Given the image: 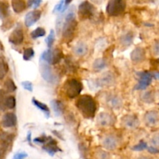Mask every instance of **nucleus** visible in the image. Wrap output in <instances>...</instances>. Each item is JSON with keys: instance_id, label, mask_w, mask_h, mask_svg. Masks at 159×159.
Segmentation results:
<instances>
[{"instance_id": "1", "label": "nucleus", "mask_w": 159, "mask_h": 159, "mask_svg": "<svg viewBox=\"0 0 159 159\" xmlns=\"http://www.w3.org/2000/svg\"><path fill=\"white\" fill-rule=\"evenodd\" d=\"M75 105L85 118H93L95 116L97 106L95 99L89 95H83L78 98Z\"/></svg>"}, {"instance_id": "2", "label": "nucleus", "mask_w": 159, "mask_h": 159, "mask_svg": "<svg viewBox=\"0 0 159 159\" xmlns=\"http://www.w3.org/2000/svg\"><path fill=\"white\" fill-rule=\"evenodd\" d=\"M77 21L75 19V14L71 9H70L68 13L65 15L62 26V37L67 43H69L74 37L75 31L77 27Z\"/></svg>"}, {"instance_id": "3", "label": "nucleus", "mask_w": 159, "mask_h": 159, "mask_svg": "<svg viewBox=\"0 0 159 159\" xmlns=\"http://www.w3.org/2000/svg\"><path fill=\"white\" fill-rule=\"evenodd\" d=\"M82 90V84L77 79H69L64 84V91L69 99H74L79 96Z\"/></svg>"}, {"instance_id": "4", "label": "nucleus", "mask_w": 159, "mask_h": 159, "mask_svg": "<svg viewBox=\"0 0 159 159\" xmlns=\"http://www.w3.org/2000/svg\"><path fill=\"white\" fill-rule=\"evenodd\" d=\"M126 6V0H110L107 6V12L110 16H118L124 13Z\"/></svg>"}, {"instance_id": "5", "label": "nucleus", "mask_w": 159, "mask_h": 159, "mask_svg": "<svg viewBox=\"0 0 159 159\" xmlns=\"http://www.w3.org/2000/svg\"><path fill=\"white\" fill-rule=\"evenodd\" d=\"M40 74H41L42 78L44 79L46 82L49 83H54L57 80V76L55 73L53 71V69L51 68V65L46 62L45 61L40 60Z\"/></svg>"}, {"instance_id": "6", "label": "nucleus", "mask_w": 159, "mask_h": 159, "mask_svg": "<svg viewBox=\"0 0 159 159\" xmlns=\"http://www.w3.org/2000/svg\"><path fill=\"white\" fill-rule=\"evenodd\" d=\"M95 7L88 1H84L79 6V16L82 20H88L93 17L95 12Z\"/></svg>"}, {"instance_id": "7", "label": "nucleus", "mask_w": 159, "mask_h": 159, "mask_svg": "<svg viewBox=\"0 0 159 159\" xmlns=\"http://www.w3.org/2000/svg\"><path fill=\"white\" fill-rule=\"evenodd\" d=\"M138 75L139 76V82H138V85L135 86V89H146L152 82L153 76H152V72L150 73L148 71H142V72H139Z\"/></svg>"}, {"instance_id": "8", "label": "nucleus", "mask_w": 159, "mask_h": 159, "mask_svg": "<svg viewBox=\"0 0 159 159\" xmlns=\"http://www.w3.org/2000/svg\"><path fill=\"white\" fill-rule=\"evenodd\" d=\"M41 11L40 10H34L29 12L25 16V25L27 27H30L33 25L35 24L41 16Z\"/></svg>"}, {"instance_id": "9", "label": "nucleus", "mask_w": 159, "mask_h": 159, "mask_svg": "<svg viewBox=\"0 0 159 159\" xmlns=\"http://www.w3.org/2000/svg\"><path fill=\"white\" fill-rule=\"evenodd\" d=\"M24 40V34L21 28H16L9 37V41L14 45H20Z\"/></svg>"}, {"instance_id": "10", "label": "nucleus", "mask_w": 159, "mask_h": 159, "mask_svg": "<svg viewBox=\"0 0 159 159\" xmlns=\"http://www.w3.org/2000/svg\"><path fill=\"white\" fill-rule=\"evenodd\" d=\"M115 82V78L113 74L110 72L104 73L99 79L97 80L98 86L105 87L112 86Z\"/></svg>"}, {"instance_id": "11", "label": "nucleus", "mask_w": 159, "mask_h": 159, "mask_svg": "<svg viewBox=\"0 0 159 159\" xmlns=\"http://www.w3.org/2000/svg\"><path fill=\"white\" fill-rule=\"evenodd\" d=\"M130 59L135 64L141 63L145 59V51L141 48H135L130 54Z\"/></svg>"}, {"instance_id": "12", "label": "nucleus", "mask_w": 159, "mask_h": 159, "mask_svg": "<svg viewBox=\"0 0 159 159\" xmlns=\"http://www.w3.org/2000/svg\"><path fill=\"white\" fill-rule=\"evenodd\" d=\"M16 116L13 113H7L3 116L2 124L4 127H12L16 125Z\"/></svg>"}, {"instance_id": "13", "label": "nucleus", "mask_w": 159, "mask_h": 159, "mask_svg": "<svg viewBox=\"0 0 159 159\" xmlns=\"http://www.w3.org/2000/svg\"><path fill=\"white\" fill-rule=\"evenodd\" d=\"M42 148L44 151H46L49 155H51V156L54 155L57 152H61V149L57 147V142L56 141H54V139H52L51 138H50V139L47 141L44 144V145L43 146Z\"/></svg>"}, {"instance_id": "14", "label": "nucleus", "mask_w": 159, "mask_h": 159, "mask_svg": "<svg viewBox=\"0 0 159 159\" xmlns=\"http://www.w3.org/2000/svg\"><path fill=\"white\" fill-rule=\"evenodd\" d=\"M97 122L100 126H103V127H107V126H110L114 123V120H113V116L108 113H100L98 115L97 117Z\"/></svg>"}, {"instance_id": "15", "label": "nucleus", "mask_w": 159, "mask_h": 159, "mask_svg": "<svg viewBox=\"0 0 159 159\" xmlns=\"http://www.w3.org/2000/svg\"><path fill=\"white\" fill-rule=\"evenodd\" d=\"M102 145L107 150H114L118 145V140L113 135H108L102 141Z\"/></svg>"}, {"instance_id": "16", "label": "nucleus", "mask_w": 159, "mask_h": 159, "mask_svg": "<svg viewBox=\"0 0 159 159\" xmlns=\"http://www.w3.org/2000/svg\"><path fill=\"white\" fill-rule=\"evenodd\" d=\"M159 115L156 111H148L144 115V122L148 126H155L158 124Z\"/></svg>"}, {"instance_id": "17", "label": "nucleus", "mask_w": 159, "mask_h": 159, "mask_svg": "<svg viewBox=\"0 0 159 159\" xmlns=\"http://www.w3.org/2000/svg\"><path fill=\"white\" fill-rule=\"evenodd\" d=\"M106 101L107 105L113 109H119L122 106V99L116 95H109Z\"/></svg>"}, {"instance_id": "18", "label": "nucleus", "mask_w": 159, "mask_h": 159, "mask_svg": "<svg viewBox=\"0 0 159 159\" xmlns=\"http://www.w3.org/2000/svg\"><path fill=\"white\" fill-rule=\"evenodd\" d=\"M123 124L127 128L134 129L139 126V120L135 116H126L123 118Z\"/></svg>"}, {"instance_id": "19", "label": "nucleus", "mask_w": 159, "mask_h": 159, "mask_svg": "<svg viewBox=\"0 0 159 159\" xmlns=\"http://www.w3.org/2000/svg\"><path fill=\"white\" fill-rule=\"evenodd\" d=\"M13 138V134L7 133V132H3L0 134V139H1L2 143V148L4 149V151L7 150L9 146L12 144Z\"/></svg>"}, {"instance_id": "20", "label": "nucleus", "mask_w": 159, "mask_h": 159, "mask_svg": "<svg viewBox=\"0 0 159 159\" xmlns=\"http://www.w3.org/2000/svg\"><path fill=\"white\" fill-rule=\"evenodd\" d=\"M73 51L75 55L79 56V57H82L86 54L87 51H88V47L84 42H79L74 47Z\"/></svg>"}, {"instance_id": "21", "label": "nucleus", "mask_w": 159, "mask_h": 159, "mask_svg": "<svg viewBox=\"0 0 159 159\" xmlns=\"http://www.w3.org/2000/svg\"><path fill=\"white\" fill-rule=\"evenodd\" d=\"M134 35L133 32L129 31V32H127L124 35L121 36L120 41V43L123 46L127 48V47L130 46L132 44L134 41Z\"/></svg>"}, {"instance_id": "22", "label": "nucleus", "mask_w": 159, "mask_h": 159, "mask_svg": "<svg viewBox=\"0 0 159 159\" xmlns=\"http://www.w3.org/2000/svg\"><path fill=\"white\" fill-rule=\"evenodd\" d=\"M51 107H52L53 110L54 112V114L56 115L57 116H61V115L63 113V110H64V107L63 104L61 101L57 100V99H54L51 102Z\"/></svg>"}, {"instance_id": "23", "label": "nucleus", "mask_w": 159, "mask_h": 159, "mask_svg": "<svg viewBox=\"0 0 159 159\" xmlns=\"http://www.w3.org/2000/svg\"><path fill=\"white\" fill-rule=\"evenodd\" d=\"M26 2L24 0H12V7L14 12L20 13L26 9Z\"/></svg>"}, {"instance_id": "24", "label": "nucleus", "mask_w": 159, "mask_h": 159, "mask_svg": "<svg viewBox=\"0 0 159 159\" xmlns=\"http://www.w3.org/2000/svg\"><path fill=\"white\" fill-rule=\"evenodd\" d=\"M32 102L36 107H37L38 109H40L42 112L44 113V114L46 115V117L48 118L50 116V110L49 108L48 107V106L46 105L45 103H43V102H40V101L37 100L35 99H32Z\"/></svg>"}, {"instance_id": "25", "label": "nucleus", "mask_w": 159, "mask_h": 159, "mask_svg": "<svg viewBox=\"0 0 159 159\" xmlns=\"http://www.w3.org/2000/svg\"><path fill=\"white\" fill-rule=\"evenodd\" d=\"M9 70V66L2 56L0 55V79H2L6 76Z\"/></svg>"}, {"instance_id": "26", "label": "nucleus", "mask_w": 159, "mask_h": 159, "mask_svg": "<svg viewBox=\"0 0 159 159\" xmlns=\"http://www.w3.org/2000/svg\"><path fill=\"white\" fill-rule=\"evenodd\" d=\"M107 67V61L104 58H98L93 62V68L96 71H99L104 69Z\"/></svg>"}, {"instance_id": "27", "label": "nucleus", "mask_w": 159, "mask_h": 159, "mask_svg": "<svg viewBox=\"0 0 159 159\" xmlns=\"http://www.w3.org/2000/svg\"><path fill=\"white\" fill-rule=\"evenodd\" d=\"M9 16V6L6 2L0 1V19H5Z\"/></svg>"}, {"instance_id": "28", "label": "nucleus", "mask_w": 159, "mask_h": 159, "mask_svg": "<svg viewBox=\"0 0 159 159\" xmlns=\"http://www.w3.org/2000/svg\"><path fill=\"white\" fill-rule=\"evenodd\" d=\"M63 57V52L58 48H56L53 51V62L52 65H56L61 61Z\"/></svg>"}, {"instance_id": "29", "label": "nucleus", "mask_w": 159, "mask_h": 159, "mask_svg": "<svg viewBox=\"0 0 159 159\" xmlns=\"http://www.w3.org/2000/svg\"><path fill=\"white\" fill-rule=\"evenodd\" d=\"M45 34H46V31H45V30L43 29V28L37 27V29H35L34 31H32L30 35L32 38L37 39L39 38V37H43V36H45Z\"/></svg>"}, {"instance_id": "30", "label": "nucleus", "mask_w": 159, "mask_h": 159, "mask_svg": "<svg viewBox=\"0 0 159 159\" xmlns=\"http://www.w3.org/2000/svg\"><path fill=\"white\" fill-rule=\"evenodd\" d=\"M4 85L6 91L9 92V93H12V92L16 91V84L14 83V82L11 79H8L5 82Z\"/></svg>"}, {"instance_id": "31", "label": "nucleus", "mask_w": 159, "mask_h": 159, "mask_svg": "<svg viewBox=\"0 0 159 159\" xmlns=\"http://www.w3.org/2000/svg\"><path fill=\"white\" fill-rule=\"evenodd\" d=\"M34 56V51L33 48H29L24 50L23 54V57L25 61H29Z\"/></svg>"}, {"instance_id": "32", "label": "nucleus", "mask_w": 159, "mask_h": 159, "mask_svg": "<svg viewBox=\"0 0 159 159\" xmlns=\"http://www.w3.org/2000/svg\"><path fill=\"white\" fill-rule=\"evenodd\" d=\"M54 40H55V33H54V31L53 30H51L48 37L46 38V43L48 48H51V47H52L53 43L54 42Z\"/></svg>"}, {"instance_id": "33", "label": "nucleus", "mask_w": 159, "mask_h": 159, "mask_svg": "<svg viewBox=\"0 0 159 159\" xmlns=\"http://www.w3.org/2000/svg\"><path fill=\"white\" fill-rule=\"evenodd\" d=\"M6 92L0 89V111H3V110H5V109L6 108Z\"/></svg>"}, {"instance_id": "34", "label": "nucleus", "mask_w": 159, "mask_h": 159, "mask_svg": "<svg viewBox=\"0 0 159 159\" xmlns=\"http://www.w3.org/2000/svg\"><path fill=\"white\" fill-rule=\"evenodd\" d=\"M141 99H143V101L147 103H152V102H154V96L153 93L152 92H146L144 94L142 95V98Z\"/></svg>"}, {"instance_id": "35", "label": "nucleus", "mask_w": 159, "mask_h": 159, "mask_svg": "<svg viewBox=\"0 0 159 159\" xmlns=\"http://www.w3.org/2000/svg\"><path fill=\"white\" fill-rule=\"evenodd\" d=\"M6 108L13 109L16 107V99L14 96H8L6 99Z\"/></svg>"}, {"instance_id": "36", "label": "nucleus", "mask_w": 159, "mask_h": 159, "mask_svg": "<svg viewBox=\"0 0 159 159\" xmlns=\"http://www.w3.org/2000/svg\"><path fill=\"white\" fill-rule=\"evenodd\" d=\"M96 157L97 159H110L108 152L102 150H98L96 153Z\"/></svg>"}, {"instance_id": "37", "label": "nucleus", "mask_w": 159, "mask_h": 159, "mask_svg": "<svg viewBox=\"0 0 159 159\" xmlns=\"http://www.w3.org/2000/svg\"><path fill=\"white\" fill-rule=\"evenodd\" d=\"M148 148V144L147 143H145L144 141H141L138 144L134 146L132 148L134 151H137V152H141V151H144L145 149Z\"/></svg>"}, {"instance_id": "38", "label": "nucleus", "mask_w": 159, "mask_h": 159, "mask_svg": "<svg viewBox=\"0 0 159 159\" xmlns=\"http://www.w3.org/2000/svg\"><path fill=\"white\" fill-rule=\"evenodd\" d=\"M42 0H28L27 6L29 8H33V9H37L41 4Z\"/></svg>"}, {"instance_id": "39", "label": "nucleus", "mask_w": 159, "mask_h": 159, "mask_svg": "<svg viewBox=\"0 0 159 159\" xmlns=\"http://www.w3.org/2000/svg\"><path fill=\"white\" fill-rule=\"evenodd\" d=\"M51 137H46V136H41V137H39V138H35L34 140V143H38V144H45L48 140L50 139Z\"/></svg>"}, {"instance_id": "40", "label": "nucleus", "mask_w": 159, "mask_h": 159, "mask_svg": "<svg viewBox=\"0 0 159 159\" xmlns=\"http://www.w3.org/2000/svg\"><path fill=\"white\" fill-rule=\"evenodd\" d=\"M22 85H23V89L29 92H33L34 88H33L32 82H29V81H25V82H22Z\"/></svg>"}, {"instance_id": "41", "label": "nucleus", "mask_w": 159, "mask_h": 159, "mask_svg": "<svg viewBox=\"0 0 159 159\" xmlns=\"http://www.w3.org/2000/svg\"><path fill=\"white\" fill-rule=\"evenodd\" d=\"M151 143L154 147H159V134H155V136H153L151 140Z\"/></svg>"}, {"instance_id": "42", "label": "nucleus", "mask_w": 159, "mask_h": 159, "mask_svg": "<svg viewBox=\"0 0 159 159\" xmlns=\"http://www.w3.org/2000/svg\"><path fill=\"white\" fill-rule=\"evenodd\" d=\"M27 156L28 155L26 152H19V153H16L14 155L12 159H25Z\"/></svg>"}, {"instance_id": "43", "label": "nucleus", "mask_w": 159, "mask_h": 159, "mask_svg": "<svg viewBox=\"0 0 159 159\" xmlns=\"http://www.w3.org/2000/svg\"><path fill=\"white\" fill-rule=\"evenodd\" d=\"M153 53L155 55L159 56V40L155 42L153 46Z\"/></svg>"}, {"instance_id": "44", "label": "nucleus", "mask_w": 159, "mask_h": 159, "mask_svg": "<svg viewBox=\"0 0 159 159\" xmlns=\"http://www.w3.org/2000/svg\"><path fill=\"white\" fill-rule=\"evenodd\" d=\"M148 150L151 154H158L159 153V150L156 147L154 146H151V147H148Z\"/></svg>"}, {"instance_id": "45", "label": "nucleus", "mask_w": 159, "mask_h": 159, "mask_svg": "<svg viewBox=\"0 0 159 159\" xmlns=\"http://www.w3.org/2000/svg\"><path fill=\"white\" fill-rule=\"evenodd\" d=\"M152 75L153 78H155L157 80H159V71H153V72H152Z\"/></svg>"}, {"instance_id": "46", "label": "nucleus", "mask_w": 159, "mask_h": 159, "mask_svg": "<svg viewBox=\"0 0 159 159\" xmlns=\"http://www.w3.org/2000/svg\"><path fill=\"white\" fill-rule=\"evenodd\" d=\"M72 2V0H65V9H67V7H68V5L70 4V3Z\"/></svg>"}, {"instance_id": "47", "label": "nucleus", "mask_w": 159, "mask_h": 159, "mask_svg": "<svg viewBox=\"0 0 159 159\" xmlns=\"http://www.w3.org/2000/svg\"><path fill=\"white\" fill-rule=\"evenodd\" d=\"M27 140L28 141H29L30 144H31V132L29 131V133H28V135H27Z\"/></svg>"}, {"instance_id": "48", "label": "nucleus", "mask_w": 159, "mask_h": 159, "mask_svg": "<svg viewBox=\"0 0 159 159\" xmlns=\"http://www.w3.org/2000/svg\"><path fill=\"white\" fill-rule=\"evenodd\" d=\"M138 159H151V158H148V157H147V156H141L140 158H138Z\"/></svg>"}, {"instance_id": "49", "label": "nucleus", "mask_w": 159, "mask_h": 159, "mask_svg": "<svg viewBox=\"0 0 159 159\" xmlns=\"http://www.w3.org/2000/svg\"><path fill=\"white\" fill-rule=\"evenodd\" d=\"M2 48H3V47H2V44L1 41H0V49H2Z\"/></svg>"}]
</instances>
